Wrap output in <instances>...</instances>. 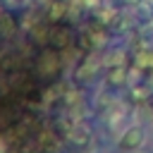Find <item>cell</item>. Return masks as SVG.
<instances>
[{
	"label": "cell",
	"mask_w": 153,
	"mask_h": 153,
	"mask_svg": "<svg viewBox=\"0 0 153 153\" xmlns=\"http://www.w3.org/2000/svg\"><path fill=\"white\" fill-rule=\"evenodd\" d=\"M65 134L76 146H88L91 143V129H88L86 122H67L65 124Z\"/></svg>",
	"instance_id": "cell-1"
},
{
	"label": "cell",
	"mask_w": 153,
	"mask_h": 153,
	"mask_svg": "<svg viewBox=\"0 0 153 153\" xmlns=\"http://www.w3.org/2000/svg\"><path fill=\"white\" fill-rule=\"evenodd\" d=\"M141 143H143V129L139 124L136 127H127L124 134L120 136V148L122 151H136Z\"/></svg>",
	"instance_id": "cell-2"
},
{
	"label": "cell",
	"mask_w": 153,
	"mask_h": 153,
	"mask_svg": "<svg viewBox=\"0 0 153 153\" xmlns=\"http://www.w3.org/2000/svg\"><path fill=\"white\" fill-rule=\"evenodd\" d=\"M67 14H69V0H50V2H48L45 19H48L50 24H60Z\"/></svg>",
	"instance_id": "cell-3"
},
{
	"label": "cell",
	"mask_w": 153,
	"mask_h": 153,
	"mask_svg": "<svg viewBox=\"0 0 153 153\" xmlns=\"http://www.w3.org/2000/svg\"><path fill=\"white\" fill-rule=\"evenodd\" d=\"M38 69H41L43 74H55V72L60 69V55H57L55 48H48V50L41 53V57H38Z\"/></svg>",
	"instance_id": "cell-4"
},
{
	"label": "cell",
	"mask_w": 153,
	"mask_h": 153,
	"mask_svg": "<svg viewBox=\"0 0 153 153\" xmlns=\"http://www.w3.org/2000/svg\"><path fill=\"white\" fill-rule=\"evenodd\" d=\"M105 24H100V22H96V24H91L88 26V31H86V38H88V43L93 45V48H100L103 43H105Z\"/></svg>",
	"instance_id": "cell-5"
},
{
	"label": "cell",
	"mask_w": 153,
	"mask_h": 153,
	"mask_svg": "<svg viewBox=\"0 0 153 153\" xmlns=\"http://www.w3.org/2000/svg\"><path fill=\"white\" fill-rule=\"evenodd\" d=\"M96 72H98V60H96V57H86V60L76 67V76H79V79H84V81L93 79V76H96Z\"/></svg>",
	"instance_id": "cell-6"
},
{
	"label": "cell",
	"mask_w": 153,
	"mask_h": 153,
	"mask_svg": "<svg viewBox=\"0 0 153 153\" xmlns=\"http://www.w3.org/2000/svg\"><path fill=\"white\" fill-rule=\"evenodd\" d=\"M134 19L139 24H153V5H148L146 0H141L134 7Z\"/></svg>",
	"instance_id": "cell-7"
},
{
	"label": "cell",
	"mask_w": 153,
	"mask_h": 153,
	"mask_svg": "<svg viewBox=\"0 0 153 153\" xmlns=\"http://www.w3.org/2000/svg\"><path fill=\"white\" fill-rule=\"evenodd\" d=\"M124 81H127V69H124V65L108 67V84H110V86H122Z\"/></svg>",
	"instance_id": "cell-8"
},
{
	"label": "cell",
	"mask_w": 153,
	"mask_h": 153,
	"mask_svg": "<svg viewBox=\"0 0 153 153\" xmlns=\"http://www.w3.org/2000/svg\"><path fill=\"white\" fill-rule=\"evenodd\" d=\"M151 98H153V88L148 84H136L131 88V100L134 103H151Z\"/></svg>",
	"instance_id": "cell-9"
},
{
	"label": "cell",
	"mask_w": 153,
	"mask_h": 153,
	"mask_svg": "<svg viewBox=\"0 0 153 153\" xmlns=\"http://www.w3.org/2000/svg\"><path fill=\"white\" fill-rule=\"evenodd\" d=\"M50 38H53V43H55L57 48H65V45L69 43V31L62 29V26H60V29H53V31H50Z\"/></svg>",
	"instance_id": "cell-10"
},
{
	"label": "cell",
	"mask_w": 153,
	"mask_h": 153,
	"mask_svg": "<svg viewBox=\"0 0 153 153\" xmlns=\"http://www.w3.org/2000/svg\"><path fill=\"white\" fill-rule=\"evenodd\" d=\"M124 60H127L124 50H115V53H110V55H108L105 65H108V67H115V65H124Z\"/></svg>",
	"instance_id": "cell-11"
},
{
	"label": "cell",
	"mask_w": 153,
	"mask_h": 153,
	"mask_svg": "<svg viewBox=\"0 0 153 153\" xmlns=\"http://www.w3.org/2000/svg\"><path fill=\"white\" fill-rule=\"evenodd\" d=\"M65 103H67V108L79 105V103H81V93H79V91H67V93H65Z\"/></svg>",
	"instance_id": "cell-12"
},
{
	"label": "cell",
	"mask_w": 153,
	"mask_h": 153,
	"mask_svg": "<svg viewBox=\"0 0 153 153\" xmlns=\"http://www.w3.org/2000/svg\"><path fill=\"white\" fill-rule=\"evenodd\" d=\"M10 31H14L12 17H0V33H10Z\"/></svg>",
	"instance_id": "cell-13"
},
{
	"label": "cell",
	"mask_w": 153,
	"mask_h": 153,
	"mask_svg": "<svg viewBox=\"0 0 153 153\" xmlns=\"http://www.w3.org/2000/svg\"><path fill=\"white\" fill-rule=\"evenodd\" d=\"M84 5H86V7H91V10H96V7H100V5H103V0H84Z\"/></svg>",
	"instance_id": "cell-14"
},
{
	"label": "cell",
	"mask_w": 153,
	"mask_h": 153,
	"mask_svg": "<svg viewBox=\"0 0 153 153\" xmlns=\"http://www.w3.org/2000/svg\"><path fill=\"white\" fill-rule=\"evenodd\" d=\"M141 0H122V5H127V7H136Z\"/></svg>",
	"instance_id": "cell-15"
},
{
	"label": "cell",
	"mask_w": 153,
	"mask_h": 153,
	"mask_svg": "<svg viewBox=\"0 0 153 153\" xmlns=\"http://www.w3.org/2000/svg\"><path fill=\"white\" fill-rule=\"evenodd\" d=\"M148 72H153V55H151V69H148Z\"/></svg>",
	"instance_id": "cell-16"
},
{
	"label": "cell",
	"mask_w": 153,
	"mask_h": 153,
	"mask_svg": "<svg viewBox=\"0 0 153 153\" xmlns=\"http://www.w3.org/2000/svg\"><path fill=\"white\" fill-rule=\"evenodd\" d=\"M5 2H10V5H14V2H19V0H5Z\"/></svg>",
	"instance_id": "cell-17"
},
{
	"label": "cell",
	"mask_w": 153,
	"mask_h": 153,
	"mask_svg": "<svg viewBox=\"0 0 153 153\" xmlns=\"http://www.w3.org/2000/svg\"><path fill=\"white\" fill-rule=\"evenodd\" d=\"M151 88H153V79H151Z\"/></svg>",
	"instance_id": "cell-18"
},
{
	"label": "cell",
	"mask_w": 153,
	"mask_h": 153,
	"mask_svg": "<svg viewBox=\"0 0 153 153\" xmlns=\"http://www.w3.org/2000/svg\"><path fill=\"white\" fill-rule=\"evenodd\" d=\"M5 153H14V151H5Z\"/></svg>",
	"instance_id": "cell-19"
}]
</instances>
